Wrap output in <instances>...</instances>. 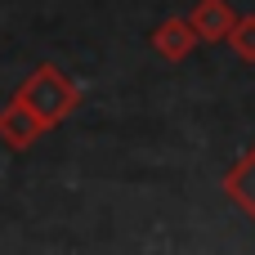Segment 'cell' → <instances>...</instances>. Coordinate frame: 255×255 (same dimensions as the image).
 I'll use <instances>...</instances> for the list:
<instances>
[{"label":"cell","mask_w":255,"mask_h":255,"mask_svg":"<svg viewBox=\"0 0 255 255\" xmlns=\"http://www.w3.org/2000/svg\"><path fill=\"white\" fill-rule=\"evenodd\" d=\"M148 45L157 49V58H166V63H184V58L202 45V36H197V27H193L188 18H166V22L152 27Z\"/></svg>","instance_id":"7a4b0ae2"},{"label":"cell","mask_w":255,"mask_h":255,"mask_svg":"<svg viewBox=\"0 0 255 255\" xmlns=\"http://www.w3.org/2000/svg\"><path fill=\"white\" fill-rule=\"evenodd\" d=\"M224 197L255 224V143L229 166V175H224Z\"/></svg>","instance_id":"5b68a950"},{"label":"cell","mask_w":255,"mask_h":255,"mask_svg":"<svg viewBox=\"0 0 255 255\" xmlns=\"http://www.w3.org/2000/svg\"><path fill=\"white\" fill-rule=\"evenodd\" d=\"M188 22L197 27L202 45H229V31L238 22V9L229 0H197V9L188 13Z\"/></svg>","instance_id":"277c9868"},{"label":"cell","mask_w":255,"mask_h":255,"mask_svg":"<svg viewBox=\"0 0 255 255\" xmlns=\"http://www.w3.org/2000/svg\"><path fill=\"white\" fill-rule=\"evenodd\" d=\"M13 99H18L31 117H40L45 130H54V126H63V121L76 112L81 90H76V81H72L58 63H40V67H31V72L18 81Z\"/></svg>","instance_id":"6da1fadb"},{"label":"cell","mask_w":255,"mask_h":255,"mask_svg":"<svg viewBox=\"0 0 255 255\" xmlns=\"http://www.w3.org/2000/svg\"><path fill=\"white\" fill-rule=\"evenodd\" d=\"M229 45L242 63H255V13H238V22L229 31Z\"/></svg>","instance_id":"8992f818"},{"label":"cell","mask_w":255,"mask_h":255,"mask_svg":"<svg viewBox=\"0 0 255 255\" xmlns=\"http://www.w3.org/2000/svg\"><path fill=\"white\" fill-rule=\"evenodd\" d=\"M40 134H49V130H45V126H40V117H31L18 99H9V103L0 108V143H4V148L27 152Z\"/></svg>","instance_id":"3957f363"}]
</instances>
